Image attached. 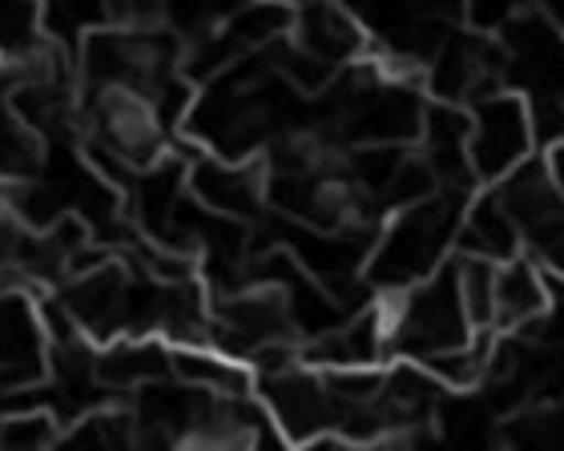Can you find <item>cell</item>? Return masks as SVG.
<instances>
[{
  "label": "cell",
  "mask_w": 564,
  "mask_h": 451,
  "mask_svg": "<svg viewBox=\"0 0 564 451\" xmlns=\"http://www.w3.org/2000/svg\"><path fill=\"white\" fill-rule=\"evenodd\" d=\"M553 274L532 254H512L496 266V334H532L556 307Z\"/></svg>",
  "instance_id": "cell-7"
},
{
  "label": "cell",
  "mask_w": 564,
  "mask_h": 451,
  "mask_svg": "<svg viewBox=\"0 0 564 451\" xmlns=\"http://www.w3.org/2000/svg\"><path fill=\"white\" fill-rule=\"evenodd\" d=\"M61 419L41 404L17 407L0 416V448L24 451V448H57L61 443Z\"/></svg>",
  "instance_id": "cell-11"
},
{
  "label": "cell",
  "mask_w": 564,
  "mask_h": 451,
  "mask_svg": "<svg viewBox=\"0 0 564 451\" xmlns=\"http://www.w3.org/2000/svg\"><path fill=\"white\" fill-rule=\"evenodd\" d=\"M286 41L330 73H343L371 53V33L347 0H294Z\"/></svg>",
  "instance_id": "cell-5"
},
{
  "label": "cell",
  "mask_w": 564,
  "mask_h": 451,
  "mask_svg": "<svg viewBox=\"0 0 564 451\" xmlns=\"http://www.w3.org/2000/svg\"><path fill=\"white\" fill-rule=\"evenodd\" d=\"M94 367L109 399H130L138 387L170 375V343L158 334H121L94 346Z\"/></svg>",
  "instance_id": "cell-8"
},
{
  "label": "cell",
  "mask_w": 564,
  "mask_h": 451,
  "mask_svg": "<svg viewBox=\"0 0 564 451\" xmlns=\"http://www.w3.org/2000/svg\"><path fill=\"white\" fill-rule=\"evenodd\" d=\"M379 302H383V319H388L391 359L432 363L435 355H447L480 334L464 310L452 258L435 274H427L423 283L395 290V295H379Z\"/></svg>",
  "instance_id": "cell-2"
},
{
  "label": "cell",
  "mask_w": 564,
  "mask_h": 451,
  "mask_svg": "<svg viewBox=\"0 0 564 451\" xmlns=\"http://www.w3.org/2000/svg\"><path fill=\"white\" fill-rule=\"evenodd\" d=\"M113 24L109 0H45L41 4V33L65 48H77L89 33Z\"/></svg>",
  "instance_id": "cell-10"
},
{
  "label": "cell",
  "mask_w": 564,
  "mask_h": 451,
  "mask_svg": "<svg viewBox=\"0 0 564 451\" xmlns=\"http://www.w3.org/2000/svg\"><path fill=\"white\" fill-rule=\"evenodd\" d=\"M541 154L529 97L517 89H496L468 106V166L480 186H492L529 157Z\"/></svg>",
  "instance_id": "cell-4"
},
{
  "label": "cell",
  "mask_w": 564,
  "mask_h": 451,
  "mask_svg": "<svg viewBox=\"0 0 564 451\" xmlns=\"http://www.w3.org/2000/svg\"><path fill=\"white\" fill-rule=\"evenodd\" d=\"M41 41H45V33H41V0H0V57H9L17 65Z\"/></svg>",
  "instance_id": "cell-12"
},
{
  "label": "cell",
  "mask_w": 564,
  "mask_h": 451,
  "mask_svg": "<svg viewBox=\"0 0 564 451\" xmlns=\"http://www.w3.org/2000/svg\"><path fill=\"white\" fill-rule=\"evenodd\" d=\"M561 411H564V404H561Z\"/></svg>",
  "instance_id": "cell-13"
},
{
  "label": "cell",
  "mask_w": 564,
  "mask_h": 451,
  "mask_svg": "<svg viewBox=\"0 0 564 451\" xmlns=\"http://www.w3.org/2000/svg\"><path fill=\"white\" fill-rule=\"evenodd\" d=\"M476 194V190H471ZM471 194L464 190H435L420 202H408L391 210L379 222L367 254V286L371 295H395L408 286L423 283L459 250V218Z\"/></svg>",
  "instance_id": "cell-1"
},
{
  "label": "cell",
  "mask_w": 564,
  "mask_h": 451,
  "mask_svg": "<svg viewBox=\"0 0 564 451\" xmlns=\"http://www.w3.org/2000/svg\"><path fill=\"white\" fill-rule=\"evenodd\" d=\"M186 186L210 215L254 222L267 210V166L262 157H218L194 154L186 169Z\"/></svg>",
  "instance_id": "cell-6"
},
{
  "label": "cell",
  "mask_w": 564,
  "mask_h": 451,
  "mask_svg": "<svg viewBox=\"0 0 564 451\" xmlns=\"http://www.w3.org/2000/svg\"><path fill=\"white\" fill-rule=\"evenodd\" d=\"M459 250L484 254V258H496V262L524 254L517 222H512V215L505 210V202H500V194L492 186H480L468 198V206H464V218H459Z\"/></svg>",
  "instance_id": "cell-9"
},
{
  "label": "cell",
  "mask_w": 564,
  "mask_h": 451,
  "mask_svg": "<svg viewBox=\"0 0 564 451\" xmlns=\"http://www.w3.org/2000/svg\"><path fill=\"white\" fill-rule=\"evenodd\" d=\"M492 190L517 222L524 254H532L553 278H564V186L549 157H529L524 166L492 182Z\"/></svg>",
  "instance_id": "cell-3"
}]
</instances>
